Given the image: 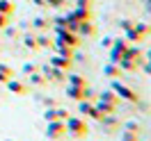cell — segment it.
Returning <instances> with one entry per match:
<instances>
[{
	"label": "cell",
	"mask_w": 151,
	"mask_h": 141,
	"mask_svg": "<svg viewBox=\"0 0 151 141\" xmlns=\"http://www.w3.org/2000/svg\"><path fill=\"white\" fill-rule=\"evenodd\" d=\"M64 125H66V134H69L71 139H76V141L85 139L87 134H89V128H87L85 118H80V116H69L64 121Z\"/></svg>",
	"instance_id": "obj_1"
},
{
	"label": "cell",
	"mask_w": 151,
	"mask_h": 141,
	"mask_svg": "<svg viewBox=\"0 0 151 141\" xmlns=\"http://www.w3.org/2000/svg\"><path fill=\"white\" fill-rule=\"evenodd\" d=\"M53 28H55V41L53 43H64V46H71V48L80 46V37L76 32H71L66 28H57V25H53Z\"/></svg>",
	"instance_id": "obj_2"
},
{
	"label": "cell",
	"mask_w": 151,
	"mask_h": 141,
	"mask_svg": "<svg viewBox=\"0 0 151 141\" xmlns=\"http://www.w3.org/2000/svg\"><path fill=\"white\" fill-rule=\"evenodd\" d=\"M110 89L119 96V100H126V103H137V100H140V96L135 94L131 86H126L124 82H119V80H112V82H110Z\"/></svg>",
	"instance_id": "obj_3"
},
{
	"label": "cell",
	"mask_w": 151,
	"mask_h": 141,
	"mask_svg": "<svg viewBox=\"0 0 151 141\" xmlns=\"http://www.w3.org/2000/svg\"><path fill=\"white\" fill-rule=\"evenodd\" d=\"M46 139L48 141H60V139H64L66 137V125L64 121H48L46 123Z\"/></svg>",
	"instance_id": "obj_4"
},
{
	"label": "cell",
	"mask_w": 151,
	"mask_h": 141,
	"mask_svg": "<svg viewBox=\"0 0 151 141\" xmlns=\"http://www.w3.org/2000/svg\"><path fill=\"white\" fill-rule=\"evenodd\" d=\"M39 73L46 77V80H50V82H64L66 80V71H62V68H55V66H50V64H44L41 68H39Z\"/></svg>",
	"instance_id": "obj_5"
},
{
	"label": "cell",
	"mask_w": 151,
	"mask_h": 141,
	"mask_svg": "<svg viewBox=\"0 0 151 141\" xmlns=\"http://www.w3.org/2000/svg\"><path fill=\"white\" fill-rule=\"evenodd\" d=\"M78 112H80V116H87V118H92V121H99L103 114L96 109V105H94V100H78Z\"/></svg>",
	"instance_id": "obj_6"
},
{
	"label": "cell",
	"mask_w": 151,
	"mask_h": 141,
	"mask_svg": "<svg viewBox=\"0 0 151 141\" xmlns=\"http://www.w3.org/2000/svg\"><path fill=\"white\" fill-rule=\"evenodd\" d=\"M126 48H128V41H126L124 37H119V39H112V46L108 48V50H110V62H117V64H119V59L124 57Z\"/></svg>",
	"instance_id": "obj_7"
},
{
	"label": "cell",
	"mask_w": 151,
	"mask_h": 141,
	"mask_svg": "<svg viewBox=\"0 0 151 141\" xmlns=\"http://www.w3.org/2000/svg\"><path fill=\"white\" fill-rule=\"evenodd\" d=\"M66 18L76 21V23H83V21H92V7H78L76 5L73 9L66 11Z\"/></svg>",
	"instance_id": "obj_8"
},
{
	"label": "cell",
	"mask_w": 151,
	"mask_h": 141,
	"mask_svg": "<svg viewBox=\"0 0 151 141\" xmlns=\"http://www.w3.org/2000/svg\"><path fill=\"white\" fill-rule=\"evenodd\" d=\"M66 96L71 98V100H87V98H92V91H89V86H71L66 84Z\"/></svg>",
	"instance_id": "obj_9"
},
{
	"label": "cell",
	"mask_w": 151,
	"mask_h": 141,
	"mask_svg": "<svg viewBox=\"0 0 151 141\" xmlns=\"http://www.w3.org/2000/svg\"><path fill=\"white\" fill-rule=\"evenodd\" d=\"M96 123H99L101 130H105V132H114L117 128H122V123H119V118H117L114 114H103Z\"/></svg>",
	"instance_id": "obj_10"
},
{
	"label": "cell",
	"mask_w": 151,
	"mask_h": 141,
	"mask_svg": "<svg viewBox=\"0 0 151 141\" xmlns=\"http://www.w3.org/2000/svg\"><path fill=\"white\" fill-rule=\"evenodd\" d=\"M69 118V112L62 109V107H46L44 109V121H66Z\"/></svg>",
	"instance_id": "obj_11"
},
{
	"label": "cell",
	"mask_w": 151,
	"mask_h": 141,
	"mask_svg": "<svg viewBox=\"0 0 151 141\" xmlns=\"http://www.w3.org/2000/svg\"><path fill=\"white\" fill-rule=\"evenodd\" d=\"M48 64L55 66V68H62V71H66V73H69V71L73 68V59H69V57H62V55H53Z\"/></svg>",
	"instance_id": "obj_12"
},
{
	"label": "cell",
	"mask_w": 151,
	"mask_h": 141,
	"mask_svg": "<svg viewBox=\"0 0 151 141\" xmlns=\"http://www.w3.org/2000/svg\"><path fill=\"white\" fill-rule=\"evenodd\" d=\"M122 73H124V71L119 68L117 62H108V64H103V75L108 77V80H119Z\"/></svg>",
	"instance_id": "obj_13"
},
{
	"label": "cell",
	"mask_w": 151,
	"mask_h": 141,
	"mask_svg": "<svg viewBox=\"0 0 151 141\" xmlns=\"http://www.w3.org/2000/svg\"><path fill=\"white\" fill-rule=\"evenodd\" d=\"M96 34V25L92 21H83V23H78V37L80 39H89Z\"/></svg>",
	"instance_id": "obj_14"
},
{
	"label": "cell",
	"mask_w": 151,
	"mask_h": 141,
	"mask_svg": "<svg viewBox=\"0 0 151 141\" xmlns=\"http://www.w3.org/2000/svg\"><path fill=\"white\" fill-rule=\"evenodd\" d=\"M5 84H7V89H9L12 94H16V96H25L28 94V84H25L23 80H14V77H12V80H7Z\"/></svg>",
	"instance_id": "obj_15"
},
{
	"label": "cell",
	"mask_w": 151,
	"mask_h": 141,
	"mask_svg": "<svg viewBox=\"0 0 151 141\" xmlns=\"http://www.w3.org/2000/svg\"><path fill=\"white\" fill-rule=\"evenodd\" d=\"M131 32L135 34V39H137V41H142V39H144V37H147V34L151 32V28L147 25V23H135V21H133Z\"/></svg>",
	"instance_id": "obj_16"
},
{
	"label": "cell",
	"mask_w": 151,
	"mask_h": 141,
	"mask_svg": "<svg viewBox=\"0 0 151 141\" xmlns=\"http://www.w3.org/2000/svg\"><path fill=\"white\" fill-rule=\"evenodd\" d=\"M124 57H126V59H135V62H140V66H142V62H144V55H142V50H140L137 46H133V43H128V48H126Z\"/></svg>",
	"instance_id": "obj_17"
},
{
	"label": "cell",
	"mask_w": 151,
	"mask_h": 141,
	"mask_svg": "<svg viewBox=\"0 0 151 141\" xmlns=\"http://www.w3.org/2000/svg\"><path fill=\"white\" fill-rule=\"evenodd\" d=\"M119 68H122L124 73H135V71H140V62L122 57V59H119Z\"/></svg>",
	"instance_id": "obj_18"
},
{
	"label": "cell",
	"mask_w": 151,
	"mask_h": 141,
	"mask_svg": "<svg viewBox=\"0 0 151 141\" xmlns=\"http://www.w3.org/2000/svg\"><path fill=\"white\" fill-rule=\"evenodd\" d=\"M21 43H23V48H28L30 52L39 50V46H37V37H35V34H21Z\"/></svg>",
	"instance_id": "obj_19"
},
{
	"label": "cell",
	"mask_w": 151,
	"mask_h": 141,
	"mask_svg": "<svg viewBox=\"0 0 151 141\" xmlns=\"http://www.w3.org/2000/svg\"><path fill=\"white\" fill-rule=\"evenodd\" d=\"M53 48H55V55H62V57H69V59H73V50H76V48L64 46V43H53Z\"/></svg>",
	"instance_id": "obj_20"
},
{
	"label": "cell",
	"mask_w": 151,
	"mask_h": 141,
	"mask_svg": "<svg viewBox=\"0 0 151 141\" xmlns=\"http://www.w3.org/2000/svg\"><path fill=\"white\" fill-rule=\"evenodd\" d=\"M99 98H101V100H105V103H110V105H114V107H119V103H122V100H119V96L114 94L112 89H108V91H103V94L99 96Z\"/></svg>",
	"instance_id": "obj_21"
},
{
	"label": "cell",
	"mask_w": 151,
	"mask_h": 141,
	"mask_svg": "<svg viewBox=\"0 0 151 141\" xmlns=\"http://www.w3.org/2000/svg\"><path fill=\"white\" fill-rule=\"evenodd\" d=\"M32 28H37L39 32H44V30L50 28V21H48L46 16H35V18H32Z\"/></svg>",
	"instance_id": "obj_22"
},
{
	"label": "cell",
	"mask_w": 151,
	"mask_h": 141,
	"mask_svg": "<svg viewBox=\"0 0 151 141\" xmlns=\"http://www.w3.org/2000/svg\"><path fill=\"white\" fill-rule=\"evenodd\" d=\"M28 80H30V84H32V86H46V82H48L46 77H44L41 73H39V71L30 73V75H28Z\"/></svg>",
	"instance_id": "obj_23"
},
{
	"label": "cell",
	"mask_w": 151,
	"mask_h": 141,
	"mask_svg": "<svg viewBox=\"0 0 151 141\" xmlns=\"http://www.w3.org/2000/svg\"><path fill=\"white\" fill-rule=\"evenodd\" d=\"M94 105H96V109H99L101 114H114V112H117V107H114V105L105 103V100H101V98H99Z\"/></svg>",
	"instance_id": "obj_24"
},
{
	"label": "cell",
	"mask_w": 151,
	"mask_h": 141,
	"mask_svg": "<svg viewBox=\"0 0 151 141\" xmlns=\"http://www.w3.org/2000/svg\"><path fill=\"white\" fill-rule=\"evenodd\" d=\"M12 77H14V71H12L7 64H2V62H0V84H5V82L12 80Z\"/></svg>",
	"instance_id": "obj_25"
},
{
	"label": "cell",
	"mask_w": 151,
	"mask_h": 141,
	"mask_svg": "<svg viewBox=\"0 0 151 141\" xmlns=\"http://www.w3.org/2000/svg\"><path fill=\"white\" fill-rule=\"evenodd\" d=\"M66 84H71V86H89L87 84V80L83 75H66Z\"/></svg>",
	"instance_id": "obj_26"
},
{
	"label": "cell",
	"mask_w": 151,
	"mask_h": 141,
	"mask_svg": "<svg viewBox=\"0 0 151 141\" xmlns=\"http://www.w3.org/2000/svg\"><path fill=\"white\" fill-rule=\"evenodd\" d=\"M122 128H124V130H128V132H135V134H140V132H142V123H140V121H135V118H131V121L124 123Z\"/></svg>",
	"instance_id": "obj_27"
},
{
	"label": "cell",
	"mask_w": 151,
	"mask_h": 141,
	"mask_svg": "<svg viewBox=\"0 0 151 141\" xmlns=\"http://www.w3.org/2000/svg\"><path fill=\"white\" fill-rule=\"evenodd\" d=\"M0 14H5V16H14V5H12L9 0H0Z\"/></svg>",
	"instance_id": "obj_28"
},
{
	"label": "cell",
	"mask_w": 151,
	"mask_h": 141,
	"mask_svg": "<svg viewBox=\"0 0 151 141\" xmlns=\"http://www.w3.org/2000/svg\"><path fill=\"white\" fill-rule=\"evenodd\" d=\"M37 46L39 48H53V39L46 34H37Z\"/></svg>",
	"instance_id": "obj_29"
},
{
	"label": "cell",
	"mask_w": 151,
	"mask_h": 141,
	"mask_svg": "<svg viewBox=\"0 0 151 141\" xmlns=\"http://www.w3.org/2000/svg\"><path fill=\"white\" fill-rule=\"evenodd\" d=\"M119 141H140V134L128 132V130H122V134H119Z\"/></svg>",
	"instance_id": "obj_30"
},
{
	"label": "cell",
	"mask_w": 151,
	"mask_h": 141,
	"mask_svg": "<svg viewBox=\"0 0 151 141\" xmlns=\"http://www.w3.org/2000/svg\"><path fill=\"white\" fill-rule=\"evenodd\" d=\"M46 5L53 7V9H62V7L66 5V0H46Z\"/></svg>",
	"instance_id": "obj_31"
},
{
	"label": "cell",
	"mask_w": 151,
	"mask_h": 141,
	"mask_svg": "<svg viewBox=\"0 0 151 141\" xmlns=\"http://www.w3.org/2000/svg\"><path fill=\"white\" fill-rule=\"evenodd\" d=\"M5 34H7L9 39H19V37H21V30H16V28H9V25H7V28H5Z\"/></svg>",
	"instance_id": "obj_32"
},
{
	"label": "cell",
	"mask_w": 151,
	"mask_h": 141,
	"mask_svg": "<svg viewBox=\"0 0 151 141\" xmlns=\"http://www.w3.org/2000/svg\"><path fill=\"white\" fill-rule=\"evenodd\" d=\"M117 25H119V30H122V32H126V30L133 25V21H131V18H122L119 23H117Z\"/></svg>",
	"instance_id": "obj_33"
},
{
	"label": "cell",
	"mask_w": 151,
	"mask_h": 141,
	"mask_svg": "<svg viewBox=\"0 0 151 141\" xmlns=\"http://www.w3.org/2000/svg\"><path fill=\"white\" fill-rule=\"evenodd\" d=\"M35 71H39V66H37V64H23V73H25V75L35 73Z\"/></svg>",
	"instance_id": "obj_34"
},
{
	"label": "cell",
	"mask_w": 151,
	"mask_h": 141,
	"mask_svg": "<svg viewBox=\"0 0 151 141\" xmlns=\"http://www.w3.org/2000/svg\"><path fill=\"white\" fill-rule=\"evenodd\" d=\"M140 71H142V73H147V75L151 77V62H147V59H144V62H142V66H140Z\"/></svg>",
	"instance_id": "obj_35"
},
{
	"label": "cell",
	"mask_w": 151,
	"mask_h": 141,
	"mask_svg": "<svg viewBox=\"0 0 151 141\" xmlns=\"http://www.w3.org/2000/svg\"><path fill=\"white\" fill-rule=\"evenodd\" d=\"M41 105H44V109H46V107H57V103L53 98H41Z\"/></svg>",
	"instance_id": "obj_36"
},
{
	"label": "cell",
	"mask_w": 151,
	"mask_h": 141,
	"mask_svg": "<svg viewBox=\"0 0 151 141\" xmlns=\"http://www.w3.org/2000/svg\"><path fill=\"white\" fill-rule=\"evenodd\" d=\"M9 25V16H5V14H0V30H5Z\"/></svg>",
	"instance_id": "obj_37"
},
{
	"label": "cell",
	"mask_w": 151,
	"mask_h": 141,
	"mask_svg": "<svg viewBox=\"0 0 151 141\" xmlns=\"http://www.w3.org/2000/svg\"><path fill=\"white\" fill-rule=\"evenodd\" d=\"M112 46V37H103L101 39V48H110Z\"/></svg>",
	"instance_id": "obj_38"
},
{
	"label": "cell",
	"mask_w": 151,
	"mask_h": 141,
	"mask_svg": "<svg viewBox=\"0 0 151 141\" xmlns=\"http://www.w3.org/2000/svg\"><path fill=\"white\" fill-rule=\"evenodd\" d=\"M92 2H94V0H76L78 7H92Z\"/></svg>",
	"instance_id": "obj_39"
},
{
	"label": "cell",
	"mask_w": 151,
	"mask_h": 141,
	"mask_svg": "<svg viewBox=\"0 0 151 141\" xmlns=\"http://www.w3.org/2000/svg\"><path fill=\"white\" fill-rule=\"evenodd\" d=\"M144 7H147V14L151 16V0H144Z\"/></svg>",
	"instance_id": "obj_40"
},
{
	"label": "cell",
	"mask_w": 151,
	"mask_h": 141,
	"mask_svg": "<svg viewBox=\"0 0 151 141\" xmlns=\"http://www.w3.org/2000/svg\"><path fill=\"white\" fill-rule=\"evenodd\" d=\"M30 2H35V5H39V7H46V2H44V0H30Z\"/></svg>",
	"instance_id": "obj_41"
},
{
	"label": "cell",
	"mask_w": 151,
	"mask_h": 141,
	"mask_svg": "<svg viewBox=\"0 0 151 141\" xmlns=\"http://www.w3.org/2000/svg\"><path fill=\"white\" fill-rule=\"evenodd\" d=\"M147 55H151V46H149V50H147Z\"/></svg>",
	"instance_id": "obj_42"
},
{
	"label": "cell",
	"mask_w": 151,
	"mask_h": 141,
	"mask_svg": "<svg viewBox=\"0 0 151 141\" xmlns=\"http://www.w3.org/2000/svg\"><path fill=\"white\" fill-rule=\"evenodd\" d=\"M7 141H12V139H7Z\"/></svg>",
	"instance_id": "obj_43"
}]
</instances>
